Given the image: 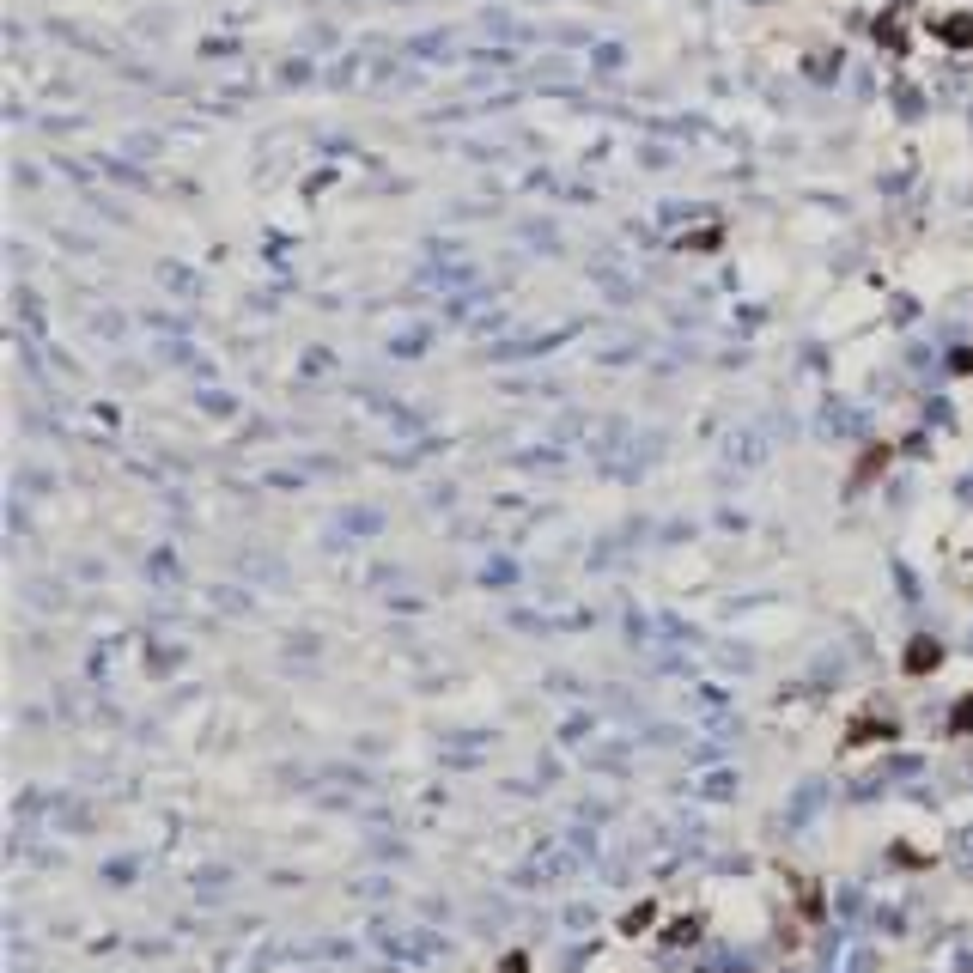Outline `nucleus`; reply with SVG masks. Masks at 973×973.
Returning a JSON list of instances; mask_svg holds the SVG:
<instances>
[{"label": "nucleus", "instance_id": "20e7f679", "mask_svg": "<svg viewBox=\"0 0 973 973\" xmlns=\"http://www.w3.org/2000/svg\"><path fill=\"white\" fill-rule=\"evenodd\" d=\"M651 919H657V907H651V901H639L633 913H621V937H645V931H651Z\"/></svg>", "mask_w": 973, "mask_h": 973}, {"label": "nucleus", "instance_id": "39448f33", "mask_svg": "<svg viewBox=\"0 0 973 973\" xmlns=\"http://www.w3.org/2000/svg\"><path fill=\"white\" fill-rule=\"evenodd\" d=\"M943 43H949V49H973V13H955V19L943 25Z\"/></svg>", "mask_w": 973, "mask_h": 973}, {"label": "nucleus", "instance_id": "6e6552de", "mask_svg": "<svg viewBox=\"0 0 973 973\" xmlns=\"http://www.w3.org/2000/svg\"><path fill=\"white\" fill-rule=\"evenodd\" d=\"M499 973H530V955H523V949H511V955L499 961Z\"/></svg>", "mask_w": 973, "mask_h": 973}, {"label": "nucleus", "instance_id": "f257e3e1", "mask_svg": "<svg viewBox=\"0 0 973 973\" xmlns=\"http://www.w3.org/2000/svg\"><path fill=\"white\" fill-rule=\"evenodd\" d=\"M937 663H943V645H937V639H913V645H907V657H901V669H907V676H931Z\"/></svg>", "mask_w": 973, "mask_h": 973}, {"label": "nucleus", "instance_id": "423d86ee", "mask_svg": "<svg viewBox=\"0 0 973 973\" xmlns=\"http://www.w3.org/2000/svg\"><path fill=\"white\" fill-rule=\"evenodd\" d=\"M797 882V907H803V919H815L821 913V888H815V876H791Z\"/></svg>", "mask_w": 973, "mask_h": 973}, {"label": "nucleus", "instance_id": "0eeeda50", "mask_svg": "<svg viewBox=\"0 0 973 973\" xmlns=\"http://www.w3.org/2000/svg\"><path fill=\"white\" fill-rule=\"evenodd\" d=\"M949 730H955V736H973V694H967V700H955V712H949Z\"/></svg>", "mask_w": 973, "mask_h": 973}, {"label": "nucleus", "instance_id": "f03ea898", "mask_svg": "<svg viewBox=\"0 0 973 973\" xmlns=\"http://www.w3.org/2000/svg\"><path fill=\"white\" fill-rule=\"evenodd\" d=\"M864 742H894V718H858L846 730V748H864Z\"/></svg>", "mask_w": 973, "mask_h": 973}, {"label": "nucleus", "instance_id": "7ed1b4c3", "mask_svg": "<svg viewBox=\"0 0 973 973\" xmlns=\"http://www.w3.org/2000/svg\"><path fill=\"white\" fill-rule=\"evenodd\" d=\"M700 925H706L700 913H682V919H669V925H663V943H694V937H700Z\"/></svg>", "mask_w": 973, "mask_h": 973}]
</instances>
